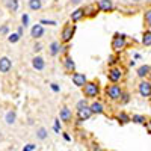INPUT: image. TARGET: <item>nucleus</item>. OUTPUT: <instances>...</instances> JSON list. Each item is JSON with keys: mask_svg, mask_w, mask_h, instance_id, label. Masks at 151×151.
Returning a JSON list of instances; mask_svg holds the SVG:
<instances>
[{"mask_svg": "<svg viewBox=\"0 0 151 151\" xmlns=\"http://www.w3.org/2000/svg\"><path fill=\"white\" fill-rule=\"evenodd\" d=\"M62 136H64V139H65L67 142H70V141H71V136H70L68 133H62Z\"/></svg>", "mask_w": 151, "mask_h": 151, "instance_id": "43", "label": "nucleus"}, {"mask_svg": "<svg viewBox=\"0 0 151 151\" xmlns=\"http://www.w3.org/2000/svg\"><path fill=\"white\" fill-rule=\"evenodd\" d=\"M118 62H119L118 53H113V55H110L109 59H107V65H109V67H115V65H118Z\"/></svg>", "mask_w": 151, "mask_h": 151, "instance_id": "28", "label": "nucleus"}, {"mask_svg": "<svg viewBox=\"0 0 151 151\" xmlns=\"http://www.w3.org/2000/svg\"><path fill=\"white\" fill-rule=\"evenodd\" d=\"M32 68L36 70V71H42L45 68V59L40 55H35L32 58Z\"/></svg>", "mask_w": 151, "mask_h": 151, "instance_id": "16", "label": "nucleus"}, {"mask_svg": "<svg viewBox=\"0 0 151 151\" xmlns=\"http://www.w3.org/2000/svg\"><path fill=\"white\" fill-rule=\"evenodd\" d=\"M59 119L64 122V124H71L73 122V110L68 106L62 104L59 107Z\"/></svg>", "mask_w": 151, "mask_h": 151, "instance_id": "7", "label": "nucleus"}, {"mask_svg": "<svg viewBox=\"0 0 151 151\" xmlns=\"http://www.w3.org/2000/svg\"><path fill=\"white\" fill-rule=\"evenodd\" d=\"M53 130H55V133H60V119L59 118H56L55 119V122H53Z\"/></svg>", "mask_w": 151, "mask_h": 151, "instance_id": "35", "label": "nucleus"}, {"mask_svg": "<svg viewBox=\"0 0 151 151\" xmlns=\"http://www.w3.org/2000/svg\"><path fill=\"white\" fill-rule=\"evenodd\" d=\"M92 115H94V113H92V110H91L89 106H86V107H83V109H80V110H76V118H77V122H79V124L88 121Z\"/></svg>", "mask_w": 151, "mask_h": 151, "instance_id": "10", "label": "nucleus"}, {"mask_svg": "<svg viewBox=\"0 0 151 151\" xmlns=\"http://www.w3.org/2000/svg\"><path fill=\"white\" fill-rule=\"evenodd\" d=\"M12 68V60L8 56L0 58V74H8Z\"/></svg>", "mask_w": 151, "mask_h": 151, "instance_id": "17", "label": "nucleus"}, {"mask_svg": "<svg viewBox=\"0 0 151 151\" xmlns=\"http://www.w3.org/2000/svg\"><path fill=\"white\" fill-rule=\"evenodd\" d=\"M20 40H21V36H20L17 32H12V33L8 35V42H9V44H17Z\"/></svg>", "mask_w": 151, "mask_h": 151, "instance_id": "30", "label": "nucleus"}, {"mask_svg": "<svg viewBox=\"0 0 151 151\" xmlns=\"http://www.w3.org/2000/svg\"><path fill=\"white\" fill-rule=\"evenodd\" d=\"M82 2H83V0H70V5L71 6H79Z\"/></svg>", "mask_w": 151, "mask_h": 151, "instance_id": "39", "label": "nucleus"}, {"mask_svg": "<svg viewBox=\"0 0 151 151\" xmlns=\"http://www.w3.org/2000/svg\"><path fill=\"white\" fill-rule=\"evenodd\" d=\"M62 67H64V70H65L68 74L76 73V62L73 60V58H71L68 53H65L64 56H62Z\"/></svg>", "mask_w": 151, "mask_h": 151, "instance_id": "8", "label": "nucleus"}, {"mask_svg": "<svg viewBox=\"0 0 151 151\" xmlns=\"http://www.w3.org/2000/svg\"><path fill=\"white\" fill-rule=\"evenodd\" d=\"M83 18H86V11H85V8H76L71 14H70V21L71 23H79V21H82Z\"/></svg>", "mask_w": 151, "mask_h": 151, "instance_id": "13", "label": "nucleus"}, {"mask_svg": "<svg viewBox=\"0 0 151 151\" xmlns=\"http://www.w3.org/2000/svg\"><path fill=\"white\" fill-rule=\"evenodd\" d=\"M0 35L2 36L9 35V24H2V26H0Z\"/></svg>", "mask_w": 151, "mask_h": 151, "instance_id": "34", "label": "nucleus"}, {"mask_svg": "<svg viewBox=\"0 0 151 151\" xmlns=\"http://www.w3.org/2000/svg\"><path fill=\"white\" fill-rule=\"evenodd\" d=\"M27 6L32 12H36L42 8V0H27Z\"/></svg>", "mask_w": 151, "mask_h": 151, "instance_id": "24", "label": "nucleus"}, {"mask_svg": "<svg viewBox=\"0 0 151 151\" xmlns=\"http://www.w3.org/2000/svg\"><path fill=\"white\" fill-rule=\"evenodd\" d=\"M50 88H52L53 92H59L60 91V88L58 86V83H50Z\"/></svg>", "mask_w": 151, "mask_h": 151, "instance_id": "37", "label": "nucleus"}, {"mask_svg": "<svg viewBox=\"0 0 151 151\" xmlns=\"http://www.w3.org/2000/svg\"><path fill=\"white\" fill-rule=\"evenodd\" d=\"M36 139H40V141H45L47 137H48V130L45 127H38L36 129Z\"/></svg>", "mask_w": 151, "mask_h": 151, "instance_id": "26", "label": "nucleus"}, {"mask_svg": "<svg viewBox=\"0 0 151 151\" xmlns=\"http://www.w3.org/2000/svg\"><path fill=\"white\" fill-rule=\"evenodd\" d=\"M74 33H76V24L74 23L64 24L62 32H60V42L62 44H70L74 38Z\"/></svg>", "mask_w": 151, "mask_h": 151, "instance_id": "5", "label": "nucleus"}, {"mask_svg": "<svg viewBox=\"0 0 151 151\" xmlns=\"http://www.w3.org/2000/svg\"><path fill=\"white\" fill-rule=\"evenodd\" d=\"M137 92L144 98H151V82L148 79H142L137 83Z\"/></svg>", "mask_w": 151, "mask_h": 151, "instance_id": "6", "label": "nucleus"}, {"mask_svg": "<svg viewBox=\"0 0 151 151\" xmlns=\"http://www.w3.org/2000/svg\"><path fill=\"white\" fill-rule=\"evenodd\" d=\"M64 44H62L60 41H52L48 44V55L52 56V58H58L60 53H62V50H64Z\"/></svg>", "mask_w": 151, "mask_h": 151, "instance_id": "9", "label": "nucleus"}, {"mask_svg": "<svg viewBox=\"0 0 151 151\" xmlns=\"http://www.w3.org/2000/svg\"><path fill=\"white\" fill-rule=\"evenodd\" d=\"M132 3H141V2H144V0H130Z\"/></svg>", "mask_w": 151, "mask_h": 151, "instance_id": "44", "label": "nucleus"}, {"mask_svg": "<svg viewBox=\"0 0 151 151\" xmlns=\"http://www.w3.org/2000/svg\"><path fill=\"white\" fill-rule=\"evenodd\" d=\"M124 76H125V70L121 65L109 67V70H107V80L110 83H119V82H122Z\"/></svg>", "mask_w": 151, "mask_h": 151, "instance_id": "4", "label": "nucleus"}, {"mask_svg": "<svg viewBox=\"0 0 151 151\" xmlns=\"http://www.w3.org/2000/svg\"><path fill=\"white\" fill-rule=\"evenodd\" d=\"M71 80H73V85H76L77 88L82 89V88L86 85V82H88V77L83 73H77V71H76V73L71 74Z\"/></svg>", "mask_w": 151, "mask_h": 151, "instance_id": "12", "label": "nucleus"}, {"mask_svg": "<svg viewBox=\"0 0 151 151\" xmlns=\"http://www.w3.org/2000/svg\"><path fill=\"white\" fill-rule=\"evenodd\" d=\"M24 148H27V150L33 151V150L36 148V145H35V144H27V145H24Z\"/></svg>", "mask_w": 151, "mask_h": 151, "instance_id": "41", "label": "nucleus"}, {"mask_svg": "<svg viewBox=\"0 0 151 151\" xmlns=\"http://www.w3.org/2000/svg\"><path fill=\"white\" fill-rule=\"evenodd\" d=\"M130 100H132V95H130V92L129 91H124V94H122V97H121V100H119V104L121 106H125V104H129L130 103Z\"/></svg>", "mask_w": 151, "mask_h": 151, "instance_id": "29", "label": "nucleus"}, {"mask_svg": "<svg viewBox=\"0 0 151 151\" xmlns=\"http://www.w3.org/2000/svg\"><path fill=\"white\" fill-rule=\"evenodd\" d=\"M144 47H151V29H145L142 33V40H141Z\"/></svg>", "mask_w": 151, "mask_h": 151, "instance_id": "23", "label": "nucleus"}, {"mask_svg": "<svg viewBox=\"0 0 151 151\" xmlns=\"http://www.w3.org/2000/svg\"><path fill=\"white\" fill-rule=\"evenodd\" d=\"M5 122H6V125H14L17 122V112L12 110V109L8 110L5 113Z\"/></svg>", "mask_w": 151, "mask_h": 151, "instance_id": "21", "label": "nucleus"}, {"mask_svg": "<svg viewBox=\"0 0 151 151\" xmlns=\"http://www.w3.org/2000/svg\"><path fill=\"white\" fill-rule=\"evenodd\" d=\"M5 6H6V9L9 12L15 14V12H18V9H20V2H18V0H6Z\"/></svg>", "mask_w": 151, "mask_h": 151, "instance_id": "22", "label": "nucleus"}, {"mask_svg": "<svg viewBox=\"0 0 151 151\" xmlns=\"http://www.w3.org/2000/svg\"><path fill=\"white\" fill-rule=\"evenodd\" d=\"M115 119L118 121V124H121V125H125V124H129V122H132V115H129L127 112H118L116 115H115Z\"/></svg>", "mask_w": 151, "mask_h": 151, "instance_id": "19", "label": "nucleus"}, {"mask_svg": "<svg viewBox=\"0 0 151 151\" xmlns=\"http://www.w3.org/2000/svg\"><path fill=\"white\" fill-rule=\"evenodd\" d=\"M147 119H148V118H147L145 115H141V113H134V115H132V122H134V124L145 125Z\"/></svg>", "mask_w": 151, "mask_h": 151, "instance_id": "27", "label": "nucleus"}, {"mask_svg": "<svg viewBox=\"0 0 151 151\" xmlns=\"http://www.w3.org/2000/svg\"><path fill=\"white\" fill-rule=\"evenodd\" d=\"M17 33H18L20 36H23V33H24V26H20V27L17 29Z\"/></svg>", "mask_w": 151, "mask_h": 151, "instance_id": "42", "label": "nucleus"}, {"mask_svg": "<svg viewBox=\"0 0 151 151\" xmlns=\"http://www.w3.org/2000/svg\"><path fill=\"white\" fill-rule=\"evenodd\" d=\"M89 150H91V151H103V150H101V147H100L98 144H92V147H91Z\"/></svg>", "mask_w": 151, "mask_h": 151, "instance_id": "38", "label": "nucleus"}, {"mask_svg": "<svg viewBox=\"0 0 151 151\" xmlns=\"http://www.w3.org/2000/svg\"><path fill=\"white\" fill-rule=\"evenodd\" d=\"M97 6H98L100 12H112V11H115V3H113V0H98Z\"/></svg>", "mask_w": 151, "mask_h": 151, "instance_id": "15", "label": "nucleus"}, {"mask_svg": "<svg viewBox=\"0 0 151 151\" xmlns=\"http://www.w3.org/2000/svg\"><path fill=\"white\" fill-rule=\"evenodd\" d=\"M145 129H147L148 133L151 134V119H147V122H145Z\"/></svg>", "mask_w": 151, "mask_h": 151, "instance_id": "40", "label": "nucleus"}, {"mask_svg": "<svg viewBox=\"0 0 151 151\" xmlns=\"http://www.w3.org/2000/svg\"><path fill=\"white\" fill-rule=\"evenodd\" d=\"M83 97L88 100H97L101 94V88H100V82L98 80H88L86 85L82 88Z\"/></svg>", "mask_w": 151, "mask_h": 151, "instance_id": "1", "label": "nucleus"}, {"mask_svg": "<svg viewBox=\"0 0 151 151\" xmlns=\"http://www.w3.org/2000/svg\"><path fill=\"white\" fill-rule=\"evenodd\" d=\"M85 11H86V18H95V15L100 12L97 3H92V5L85 6Z\"/></svg>", "mask_w": 151, "mask_h": 151, "instance_id": "20", "label": "nucleus"}, {"mask_svg": "<svg viewBox=\"0 0 151 151\" xmlns=\"http://www.w3.org/2000/svg\"><path fill=\"white\" fill-rule=\"evenodd\" d=\"M86 106H89V100L83 97L82 100H79V101L76 103V110H80V109H83V107H86Z\"/></svg>", "mask_w": 151, "mask_h": 151, "instance_id": "31", "label": "nucleus"}, {"mask_svg": "<svg viewBox=\"0 0 151 151\" xmlns=\"http://www.w3.org/2000/svg\"><path fill=\"white\" fill-rule=\"evenodd\" d=\"M124 88L118 83H110L104 88V94H106V98L109 100V101H113V103H118L122 94H124Z\"/></svg>", "mask_w": 151, "mask_h": 151, "instance_id": "3", "label": "nucleus"}, {"mask_svg": "<svg viewBox=\"0 0 151 151\" xmlns=\"http://www.w3.org/2000/svg\"><path fill=\"white\" fill-rule=\"evenodd\" d=\"M89 107H91V110H92V113H94V115H103V113L106 112V107H104V104H103L101 101H100L98 98H97V100H91Z\"/></svg>", "mask_w": 151, "mask_h": 151, "instance_id": "14", "label": "nucleus"}, {"mask_svg": "<svg viewBox=\"0 0 151 151\" xmlns=\"http://www.w3.org/2000/svg\"><path fill=\"white\" fill-rule=\"evenodd\" d=\"M129 45V40H127V35L124 33H119V32H115L112 36V42H110V47H112V52L113 53H122L125 48Z\"/></svg>", "mask_w": 151, "mask_h": 151, "instance_id": "2", "label": "nucleus"}, {"mask_svg": "<svg viewBox=\"0 0 151 151\" xmlns=\"http://www.w3.org/2000/svg\"><path fill=\"white\" fill-rule=\"evenodd\" d=\"M21 23H23L21 26H24V27L29 26V15H27V14H23V15H21Z\"/></svg>", "mask_w": 151, "mask_h": 151, "instance_id": "36", "label": "nucleus"}, {"mask_svg": "<svg viewBox=\"0 0 151 151\" xmlns=\"http://www.w3.org/2000/svg\"><path fill=\"white\" fill-rule=\"evenodd\" d=\"M148 80L151 82V73H150V76H148Z\"/></svg>", "mask_w": 151, "mask_h": 151, "instance_id": "45", "label": "nucleus"}, {"mask_svg": "<svg viewBox=\"0 0 151 151\" xmlns=\"http://www.w3.org/2000/svg\"><path fill=\"white\" fill-rule=\"evenodd\" d=\"M150 73H151V67L147 65V64H144V65H141V67H137V70H136V76H137V77H139L141 80H142V79H148Z\"/></svg>", "mask_w": 151, "mask_h": 151, "instance_id": "18", "label": "nucleus"}, {"mask_svg": "<svg viewBox=\"0 0 151 151\" xmlns=\"http://www.w3.org/2000/svg\"><path fill=\"white\" fill-rule=\"evenodd\" d=\"M45 30H44V26L41 23H38V24H33V26L30 27V38L35 41H40L41 38L44 36Z\"/></svg>", "mask_w": 151, "mask_h": 151, "instance_id": "11", "label": "nucleus"}, {"mask_svg": "<svg viewBox=\"0 0 151 151\" xmlns=\"http://www.w3.org/2000/svg\"><path fill=\"white\" fill-rule=\"evenodd\" d=\"M23 151H30V150H27V148H23Z\"/></svg>", "mask_w": 151, "mask_h": 151, "instance_id": "46", "label": "nucleus"}, {"mask_svg": "<svg viewBox=\"0 0 151 151\" xmlns=\"http://www.w3.org/2000/svg\"><path fill=\"white\" fill-rule=\"evenodd\" d=\"M42 48H44V45H42L40 41H36V42L33 44V47H32V50H33V53H35V55L41 53V52H42Z\"/></svg>", "mask_w": 151, "mask_h": 151, "instance_id": "32", "label": "nucleus"}, {"mask_svg": "<svg viewBox=\"0 0 151 151\" xmlns=\"http://www.w3.org/2000/svg\"><path fill=\"white\" fill-rule=\"evenodd\" d=\"M144 26L145 29H151V6L144 11Z\"/></svg>", "mask_w": 151, "mask_h": 151, "instance_id": "25", "label": "nucleus"}, {"mask_svg": "<svg viewBox=\"0 0 151 151\" xmlns=\"http://www.w3.org/2000/svg\"><path fill=\"white\" fill-rule=\"evenodd\" d=\"M40 23L42 24H45V26H58V21H55V20H47V18H41L40 20Z\"/></svg>", "mask_w": 151, "mask_h": 151, "instance_id": "33", "label": "nucleus"}]
</instances>
